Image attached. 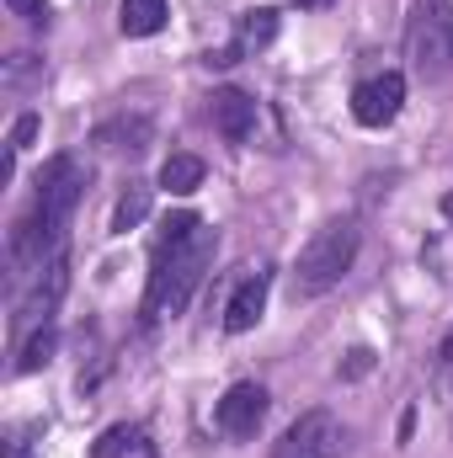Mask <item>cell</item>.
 <instances>
[{"label":"cell","instance_id":"4fadbf2b","mask_svg":"<svg viewBox=\"0 0 453 458\" xmlns=\"http://www.w3.org/2000/svg\"><path fill=\"white\" fill-rule=\"evenodd\" d=\"M166 27V0H123L117 5V32L123 38H155Z\"/></svg>","mask_w":453,"mask_h":458},{"label":"cell","instance_id":"7c38bea8","mask_svg":"<svg viewBox=\"0 0 453 458\" xmlns=\"http://www.w3.org/2000/svg\"><path fill=\"white\" fill-rule=\"evenodd\" d=\"M203 176H209L203 155H187V149L166 155V165H160V187H166L171 198H192V192L203 187Z\"/></svg>","mask_w":453,"mask_h":458},{"label":"cell","instance_id":"2e32d148","mask_svg":"<svg viewBox=\"0 0 453 458\" xmlns=\"http://www.w3.org/2000/svg\"><path fill=\"white\" fill-rule=\"evenodd\" d=\"M54 346H59L54 326H38V331H27V336H21V346H16V373H38V368L54 357Z\"/></svg>","mask_w":453,"mask_h":458},{"label":"cell","instance_id":"9c48e42d","mask_svg":"<svg viewBox=\"0 0 453 458\" xmlns=\"http://www.w3.org/2000/svg\"><path fill=\"white\" fill-rule=\"evenodd\" d=\"M267 293H272V272H251V277H240L235 283V293H229L225 304V331L229 336H245L256 320H261V310H267Z\"/></svg>","mask_w":453,"mask_h":458},{"label":"cell","instance_id":"8992f818","mask_svg":"<svg viewBox=\"0 0 453 458\" xmlns=\"http://www.w3.org/2000/svg\"><path fill=\"white\" fill-rule=\"evenodd\" d=\"M400 107H406V75L400 70H379V75L352 86V117L363 128H389L400 117Z\"/></svg>","mask_w":453,"mask_h":458},{"label":"cell","instance_id":"277c9868","mask_svg":"<svg viewBox=\"0 0 453 458\" xmlns=\"http://www.w3.org/2000/svg\"><path fill=\"white\" fill-rule=\"evenodd\" d=\"M341 454H346V427L331 411H304L272 448V458H341Z\"/></svg>","mask_w":453,"mask_h":458},{"label":"cell","instance_id":"52a82bcc","mask_svg":"<svg viewBox=\"0 0 453 458\" xmlns=\"http://www.w3.org/2000/svg\"><path fill=\"white\" fill-rule=\"evenodd\" d=\"M261 421H267V389H261V384H251V378L229 384L225 400L214 405V427H219V437H229V443L256 437V427H261Z\"/></svg>","mask_w":453,"mask_h":458},{"label":"cell","instance_id":"e0dca14e","mask_svg":"<svg viewBox=\"0 0 453 458\" xmlns=\"http://www.w3.org/2000/svg\"><path fill=\"white\" fill-rule=\"evenodd\" d=\"M38 123H43L38 113H21L16 123H11V139H5V182H11V171H16V155H21V149L32 144V133H38Z\"/></svg>","mask_w":453,"mask_h":458},{"label":"cell","instance_id":"ffe728a7","mask_svg":"<svg viewBox=\"0 0 453 458\" xmlns=\"http://www.w3.org/2000/svg\"><path fill=\"white\" fill-rule=\"evenodd\" d=\"M32 70H38V59H32V54H16V59H11V70H5V86L16 91V86L32 75Z\"/></svg>","mask_w":453,"mask_h":458},{"label":"cell","instance_id":"6da1fadb","mask_svg":"<svg viewBox=\"0 0 453 458\" xmlns=\"http://www.w3.org/2000/svg\"><path fill=\"white\" fill-rule=\"evenodd\" d=\"M214 250H219V229H209V219L198 214H171L160 225V240H155V256H150V283H144V326H160V320H176L203 272L214 267Z\"/></svg>","mask_w":453,"mask_h":458},{"label":"cell","instance_id":"ba28073f","mask_svg":"<svg viewBox=\"0 0 453 458\" xmlns=\"http://www.w3.org/2000/svg\"><path fill=\"white\" fill-rule=\"evenodd\" d=\"M272 38H278V11H272V5L240 11V16H235V43L219 48V54H203V64H209V70H225V64L245 59V54H261Z\"/></svg>","mask_w":453,"mask_h":458},{"label":"cell","instance_id":"8fae6325","mask_svg":"<svg viewBox=\"0 0 453 458\" xmlns=\"http://www.w3.org/2000/svg\"><path fill=\"white\" fill-rule=\"evenodd\" d=\"M150 139H155V128H150L144 113H117V117H107V123L91 128V144L107 149V155H139Z\"/></svg>","mask_w":453,"mask_h":458},{"label":"cell","instance_id":"ac0fdd59","mask_svg":"<svg viewBox=\"0 0 453 458\" xmlns=\"http://www.w3.org/2000/svg\"><path fill=\"white\" fill-rule=\"evenodd\" d=\"M5 5H11L27 27H48V16H54V11H48V0H5Z\"/></svg>","mask_w":453,"mask_h":458},{"label":"cell","instance_id":"603a6c76","mask_svg":"<svg viewBox=\"0 0 453 458\" xmlns=\"http://www.w3.org/2000/svg\"><path fill=\"white\" fill-rule=\"evenodd\" d=\"M443 214H449V219H453V198H443Z\"/></svg>","mask_w":453,"mask_h":458},{"label":"cell","instance_id":"cb8c5ba5","mask_svg":"<svg viewBox=\"0 0 453 458\" xmlns=\"http://www.w3.org/2000/svg\"><path fill=\"white\" fill-rule=\"evenodd\" d=\"M133 458H155V454H150V448H139V454H133Z\"/></svg>","mask_w":453,"mask_h":458},{"label":"cell","instance_id":"5b68a950","mask_svg":"<svg viewBox=\"0 0 453 458\" xmlns=\"http://www.w3.org/2000/svg\"><path fill=\"white\" fill-rule=\"evenodd\" d=\"M64 288H70V250H59V256H48V261L38 267L32 288H27V293H21V304H16V331L54 326V310H59Z\"/></svg>","mask_w":453,"mask_h":458},{"label":"cell","instance_id":"5bb4252c","mask_svg":"<svg viewBox=\"0 0 453 458\" xmlns=\"http://www.w3.org/2000/svg\"><path fill=\"white\" fill-rule=\"evenodd\" d=\"M139 448H150V443H144V427L117 421V427H107V432L91 443V458H133Z\"/></svg>","mask_w":453,"mask_h":458},{"label":"cell","instance_id":"3957f363","mask_svg":"<svg viewBox=\"0 0 453 458\" xmlns=\"http://www.w3.org/2000/svg\"><path fill=\"white\" fill-rule=\"evenodd\" d=\"M406 48L416 75L438 81L453 70V5L449 0H416V16L406 27Z\"/></svg>","mask_w":453,"mask_h":458},{"label":"cell","instance_id":"d6986e66","mask_svg":"<svg viewBox=\"0 0 453 458\" xmlns=\"http://www.w3.org/2000/svg\"><path fill=\"white\" fill-rule=\"evenodd\" d=\"M368 368H373V352H368V346H352V352H346V362H341L337 373H341V378H363Z\"/></svg>","mask_w":453,"mask_h":458},{"label":"cell","instance_id":"30bf717a","mask_svg":"<svg viewBox=\"0 0 453 458\" xmlns=\"http://www.w3.org/2000/svg\"><path fill=\"white\" fill-rule=\"evenodd\" d=\"M209 117H214V128L225 133L229 144H245V139L256 133V97H245V91L225 86V91L209 97Z\"/></svg>","mask_w":453,"mask_h":458},{"label":"cell","instance_id":"44dd1931","mask_svg":"<svg viewBox=\"0 0 453 458\" xmlns=\"http://www.w3.org/2000/svg\"><path fill=\"white\" fill-rule=\"evenodd\" d=\"M5 458H38V454H32L27 437H11V443H5Z\"/></svg>","mask_w":453,"mask_h":458},{"label":"cell","instance_id":"7a4b0ae2","mask_svg":"<svg viewBox=\"0 0 453 458\" xmlns=\"http://www.w3.org/2000/svg\"><path fill=\"white\" fill-rule=\"evenodd\" d=\"M357 245H363L357 219H331V225H321L315 234H310V245L299 250V261H294V293H299V299L331 293L341 277L352 272Z\"/></svg>","mask_w":453,"mask_h":458},{"label":"cell","instance_id":"7402d4cb","mask_svg":"<svg viewBox=\"0 0 453 458\" xmlns=\"http://www.w3.org/2000/svg\"><path fill=\"white\" fill-rule=\"evenodd\" d=\"M299 11H321V5H331V0H294Z\"/></svg>","mask_w":453,"mask_h":458},{"label":"cell","instance_id":"9a60e30c","mask_svg":"<svg viewBox=\"0 0 453 458\" xmlns=\"http://www.w3.org/2000/svg\"><path fill=\"white\" fill-rule=\"evenodd\" d=\"M150 192H155V187L128 182V192L117 198V208H113V234H128V229H139L150 219Z\"/></svg>","mask_w":453,"mask_h":458}]
</instances>
